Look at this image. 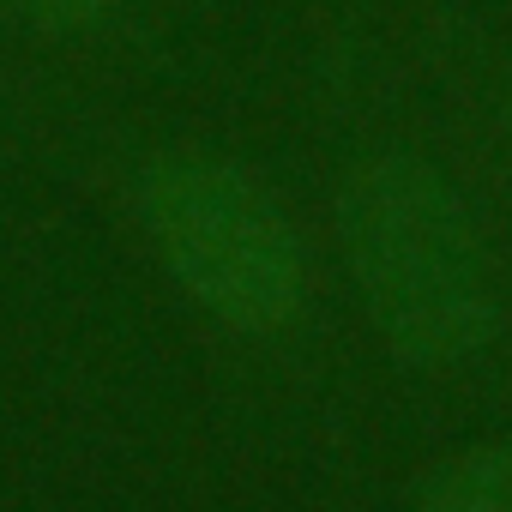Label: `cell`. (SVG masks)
Returning a JSON list of instances; mask_svg holds the SVG:
<instances>
[{
  "instance_id": "cell-1",
  "label": "cell",
  "mask_w": 512,
  "mask_h": 512,
  "mask_svg": "<svg viewBox=\"0 0 512 512\" xmlns=\"http://www.w3.org/2000/svg\"><path fill=\"white\" fill-rule=\"evenodd\" d=\"M344 253L374 326L410 362H464L494 338V278L452 181L422 157H374L338 199Z\"/></svg>"
},
{
  "instance_id": "cell-2",
  "label": "cell",
  "mask_w": 512,
  "mask_h": 512,
  "mask_svg": "<svg viewBox=\"0 0 512 512\" xmlns=\"http://www.w3.org/2000/svg\"><path fill=\"white\" fill-rule=\"evenodd\" d=\"M145 223L175 284L235 332L296 320L308 266L278 199L211 157H163L139 181Z\"/></svg>"
},
{
  "instance_id": "cell-3",
  "label": "cell",
  "mask_w": 512,
  "mask_h": 512,
  "mask_svg": "<svg viewBox=\"0 0 512 512\" xmlns=\"http://www.w3.org/2000/svg\"><path fill=\"white\" fill-rule=\"evenodd\" d=\"M422 512H512V446H482L440 464L422 488Z\"/></svg>"
},
{
  "instance_id": "cell-4",
  "label": "cell",
  "mask_w": 512,
  "mask_h": 512,
  "mask_svg": "<svg viewBox=\"0 0 512 512\" xmlns=\"http://www.w3.org/2000/svg\"><path fill=\"white\" fill-rule=\"evenodd\" d=\"M7 7H25V13H43V19H97L109 0H7Z\"/></svg>"
},
{
  "instance_id": "cell-5",
  "label": "cell",
  "mask_w": 512,
  "mask_h": 512,
  "mask_svg": "<svg viewBox=\"0 0 512 512\" xmlns=\"http://www.w3.org/2000/svg\"><path fill=\"white\" fill-rule=\"evenodd\" d=\"M506 127H512V109H506Z\"/></svg>"
}]
</instances>
